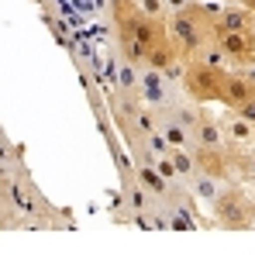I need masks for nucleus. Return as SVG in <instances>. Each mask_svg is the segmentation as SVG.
Masks as SVG:
<instances>
[{
    "label": "nucleus",
    "mask_w": 255,
    "mask_h": 255,
    "mask_svg": "<svg viewBox=\"0 0 255 255\" xmlns=\"http://www.w3.org/2000/svg\"><path fill=\"white\" fill-rule=\"evenodd\" d=\"M217 7L221 3H211V0H193L186 10H176L166 17V38L176 48V55L183 62H190L200 45L211 42L214 35V17H217Z\"/></svg>",
    "instance_id": "nucleus-1"
},
{
    "label": "nucleus",
    "mask_w": 255,
    "mask_h": 255,
    "mask_svg": "<svg viewBox=\"0 0 255 255\" xmlns=\"http://www.w3.org/2000/svg\"><path fill=\"white\" fill-rule=\"evenodd\" d=\"M252 200H255L252 186H245V183H224L221 197L207 207L211 211V224L224 228V231H245Z\"/></svg>",
    "instance_id": "nucleus-2"
},
{
    "label": "nucleus",
    "mask_w": 255,
    "mask_h": 255,
    "mask_svg": "<svg viewBox=\"0 0 255 255\" xmlns=\"http://www.w3.org/2000/svg\"><path fill=\"white\" fill-rule=\"evenodd\" d=\"M224 73L228 69H211V66H200V62H186V73L179 80V90L193 104H217L221 100Z\"/></svg>",
    "instance_id": "nucleus-3"
},
{
    "label": "nucleus",
    "mask_w": 255,
    "mask_h": 255,
    "mask_svg": "<svg viewBox=\"0 0 255 255\" xmlns=\"http://www.w3.org/2000/svg\"><path fill=\"white\" fill-rule=\"evenodd\" d=\"M134 97H138L145 107L162 111V107H169V104H176V100L183 97V90H179V83H172L169 76H162L159 69L138 66V86H134Z\"/></svg>",
    "instance_id": "nucleus-4"
},
{
    "label": "nucleus",
    "mask_w": 255,
    "mask_h": 255,
    "mask_svg": "<svg viewBox=\"0 0 255 255\" xmlns=\"http://www.w3.org/2000/svg\"><path fill=\"white\" fill-rule=\"evenodd\" d=\"M214 45L224 52L228 69H245L255 62V38L249 31H214Z\"/></svg>",
    "instance_id": "nucleus-5"
},
{
    "label": "nucleus",
    "mask_w": 255,
    "mask_h": 255,
    "mask_svg": "<svg viewBox=\"0 0 255 255\" xmlns=\"http://www.w3.org/2000/svg\"><path fill=\"white\" fill-rule=\"evenodd\" d=\"M141 66H148V69H159L162 76H169L172 83H179V80H183V73H186V62L176 55V48L169 45V38H159L155 45H148V48H145V59H141Z\"/></svg>",
    "instance_id": "nucleus-6"
},
{
    "label": "nucleus",
    "mask_w": 255,
    "mask_h": 255,
    "mask_svg": "<svg viewBox=\"0 0 255 255\" xmlns=\"http://www.w3.org/2000/svg\"><path fill=\"white\" fill-rule=\"evenodd\" d=\"M255 97V83L245 76V69H228L224 73V83H221V100L228 111H238L242 104H249Z\"/></svg>",
    "instance_id": "nucleus-7"
},
{
    "label": "nucleus",
    "mask_w": 255,
    "mask_h": 255,
    "mask_svg": "<svg viewBox=\"0 0 255 255\" xmlns=\"http://www.w3.org/2000/svg\"><path fill=\"white\" fill-rule=\"evenodd\" d=\"M221 134H224V148H252L255 145V125H249L238 111H224L217 118Z\"/></svg>",
    "instance_id": "nucleus-8"
},
{
    "label": "nucleus",
    "mask_w": 255,
    "mask_h": 255,
    "mask_svg": "<svg viewBox=\"0 0 255 255\" xmlns=\"http://www.w3.org/2000/svg\"><path fill=\"white\" fill-rule=\"evenodd\" d=\"M193 138V148H224V134L217 125V114L207 111V104H200V114H197V125L190 131Z\"/></svg>",
    "instance_id": "nucleus-9"
},
{
    "label": "nucleus",
    "mask_w": 255,
    "mask_h": 255,
    "mask_svg": "<svg viewBox=\"0 0 255 255\" xmlns=\"http://www.w3.org/2000/svg\"><path fill=\"white\" fill-rule=\"evenodd\" d=\"M186 197L193 200V204H200V207H211L214 200L221 197V190H224V179H217V176H207V172H197L186 186Z\"/></svg>",
    "instance_id": "nucleus-10"
},
{
    "label": "nucleus",
    "mask_w": 255,
    "mask_h": 255,
    "mask_svg": "<svg viewBox=\"0 0 255 255\" xmlns=\"http://www.w3.org/2000/svg\"><path fill=\"white\" fill-rule=\"evenodd\" d=\"M249 21H252V14H249L245 7H238L235 0H228V3H221V7H217L214 31H245V28H249Z\"/></svg>",
    "instance_id": "nucleus-11"
},
{
    "label": "nucleus",
    "mask_w": 255,
    "mask_h": 255,
    "mask_svg": "<svg viewBox=\"0 0 255 255\" xmlns=\"http://www.w3.org/2000/svg\"><path fill=\"white\" fill-rule=\"evenodd\" d=\"M155 128H159V134L166 138L169 148H190V152H193V138H190V131L179 125V121H172L166 111H155Z\"/></svg>",
    "instance_id": "nucleus-12"
},
{
    "label": "nucleus",
    "mask_w": 255,
    "mask_h": 255,
    "mask_svg": "<svg viewBox=\"0 0 255 255\" xmlns=\"http://www.w3.org/2000/svg\"><path fill=\"white\" fill-rule=\"evenodd\" d=\"M231 155V183H245L255 190V148H228Z\"/></svg>",
    "instance_id": "nucleus-13"
},
{
    "label": "nucleus",
    "mask_w": 255,
    "mask_h": 255,
    "mask_svg": "<svg viewBox=\"0 0 255 255\" xmlns=\"http://www.w3.org/2000/svg\"><path fill=\"white\" fill-rule=\"evenodd\" d=\"M121 204H125V217H131V214H148L159 200H152L148 190H141L134 179H128L125 190H121Z\"/></svg>",
    "instance_id": "nucleus-14"
},
{
    "label": "nucleus",
    "mask_w": 255,
    "mask_h": 255,
    "mask_svg": "<svg viewBox=\"0 0 255 255\" xmlns=\"http://www.w3.org/2000/svg\"><path fill=\"white\" fill-rule=\"evenodd\" d=\"M3 204H7V211L17 214V217H24V214L35 211V204H31V193L17 183V179H10L7 176V183H3Z\"/></svg>",
    "instance_id": "nucleus-15"
},
{
    "label": "nucleus",
    "mask_w": 255,
    "mask_h": 255,
    "mask_svg": "<svg viewBox=\"0 0 255 255\" xmlns=\"http://www.w3.org/2000/svg\"><path fill=\"white\" fill-rule=\"evenodd\" d=\"M169 159H172V166H176V190H183L197 172H200V166H197V159H193V152L190 148H172L169 152Z\"/></svg>",
    "instance_id": "nucleus-16"
},
{
    "label": "nucleus",
    "mask_w": 255,
    "mask_h": 255,
    "mask_svg": "<svg viewBox=\"0 0 255 255\" xmlns=\"http://www.w3.org/2000/svg\"><path fill=\"white\" fill-rule=\"evenodd\" d=\"M190 62H200V66H211V69H228V59H224V52L214 45V38L200 45V52H197Z\"/></svg>",
    "instance_id": "nucleus-17"
},
{
    "label": "nucleus",
    "mask_w": 255,
    "mask_h": 255,
    "mask_svg": "<svg viewBox=\"0 0 255 255\" xmlns=\"http://www.w3.org/2000/svg\"><path fill=\"white\" fill-rule=\"evenodd\" d=\"M131 7H134L141 17L159 21V24H166V17H169V10H166V3H162V0H131Z\"/></svg>",
    "instance_id": "nucleus-18"
},
{
    "label": "nucleus",
    "mask_w": 255,
    "mask_h": 255,
    "mask_svg": "<svg viewBox=\"0 0 255 255\" xmlns=\"http://www.w3.org/2000/svg\"><path fill=\"white\" fill-rule=\"evenodd\" d=\"M155 169H159V176H162V179L169 183L172 190L179 186V183H176V166H172V159H169V155H159V159H155Z\"/></svg>",
    "instance_id": "nucleus-19"
},
{
    "label": "nucleus",
    "mask_w": 255,
    "mask_h": 255,
    "mask_svg": "<svg viewBox=\"0 0 255 255\" xmlns=\"http://www.w3.org/2000/svg\"><path fill=\"white\" fill-rule=\"evenodd\" d=\"M238 114H242L249 125H255V97L249 100V104H242V107H238Z\"/></svg>",
    "instance_id": "nucleus-20"
},
{
    "label": "nucleus",
    "mask_w": 255,
    "mask_h": 255,
    "mask_svg": "<svg viewBox=\"0 0 255 255\" xmlns=\"http://www.w3.org/2000/svg\"><path fill=\"white\" fill-rule=\"evenodd\" d=\"M162 3H166V10H169V14H176V10H186L193 0H162Z\"/></svg>",
    "instance_id": "nucleus-21"
},
{
    "label": "nucleus",
    "mask_w": 255,
    "mask_h": 255,
    "mask_svg": "<svg viewBox=\"0 0 255 255\" xmlns=\"http://www.w3.org/2000/svg\"><path fill=\"white\" fill-rule=\"evenodd\" d=\"M245 231H255V200H252V211H249V221H245Z\"/></svg>",
    "instance_id": "nucleus-22"
},
{
    "label": "nucleus",
    "mask_w": 255,
    "mask_h": 255,
    "mask_svg": "<svg viewBox=\"0 0 255 255\" xmlns=\"http://www.w3.org/2000/svg\"><path fill=\"white\" fill-rule=\"evenodd\" d=\"M235 3H238V7H245L249 14H255V0H235Z\"/></svg>",
    "instance_id": "nucleus-23"
},
{
    "label": "nucleus",
    "mask_w": 255,
    "mask_h": 255,
    "mask_svg": "<svg viewBox=\"0 0 255 255\" xmlns=\"http://www.w3.org/2000/svg\"><path fill=\"white\" fill-rule=\"evenodd\" d=\"M245 31H249V35L255 38V14H252V21H249V28H245Z\"/></svg>",
    "instance_id": "nucleus-24"
},
{
    "label": "nucleus",
    "mask_w": 255,
    "mask_h": 255,
    "mask_svg": "<svg viewBox=\"0 0 255 255\" xmlns=\"http://www.w3.org/2000/svg\"><path fill=\"white\" fill-rule=\"evenodd\" d=\"M252 148H255V145H252Z\"/></svg>",
    "instance_id": "nucleus-25"
}]
</instances>
